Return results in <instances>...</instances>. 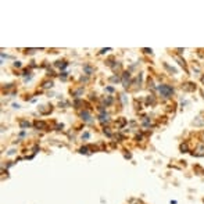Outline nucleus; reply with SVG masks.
Wrapping results in <instances>:
<instances>
[{
  "label": "nucleus",
  "mask_w": 204,
  "mask_h": 204,
  "mask_svg": "<svg viewBox=\"0 0 204 204\" xmlns=\"http://www.w3.org/2000/svg\"><path fill=\"white\" fill-rule=\"evenodd\" d=\"M158 92L163 97L168 99V97H171V96L174 95V88L172 86H169V85H161V86L158 88Z\"/></svg>",
  "instance_id": "1"
},
{
  "label": "nucleus",
  "mask_w": 204,
  "mask_h": 204,
  "mask_svg": "<svg viewBox=\"0 0 204 204\" xmlns=\"http://www.w3.org/2000/svg\"><path fill=\"white\" fill-rule=\"evenodd\" d=\"M81 117H82V120L85 122H89V124H92V122H93V120H92V115H90L89 111H82V113H81Z\"/></svg>",
  "instance_id": "2"
},
{
  "label": "nucleus",
  "mask_w": 204,
  "mask_h": 204,
  "mask_svg": "<svg viewBox=\"0 0 204 204\" xmlns=\"http://www.w3.org/2000/svg\"><path fill=\"white\" fill-rule=\"evenodd\" d=\"M122 83H124L125 88L129 85V72H125V74L122 75Z\"/></svg>",
  "instance_id": "3"
},
{
  "label": "nucleus",
  "mask_w": 204,
  "mask_h": 204,
  "mask_svg": "<svg viewBox=\"0 0 204 204\" xmlns=\"http://www.w3.org/2000/svg\"><path fill=\"white\" fill-rule=\"evenodd\" d=\"M35 127L38 128V129H39V128H40V129H45L46 124H45V122H42V121H36V122H35Z\"/></svg>",
  "instance_id": "4"
},
{
  "label": "nucleus",
  "mask_w": 204,
  "mask_h": 204,
  "mask_svg": "<svg viewBox=\"0 0 204 204\" xmlns=\"http://www.w3.org/2000/svg\"><path fill=\"white\" fill-rule=\"evenodd\" d=\"M194 154H196V156H204V146L200 145V146L197 147V153H194Z\"/></svg>",
  "instance_id": "5"
},
{
  "label": "nucleus",
  "mask_w": 204,
  "mask_h": 204,
  "mask_svg": "<svg viewBox=\"0 0 204 204\" xmlns=\"http://www.w3.org/2000/svg\"><path fill=\"white\" fill-rule=\"evenodd\" d=\"M100 121L104 124V122H109V114H102L100 115Z\"/></svg>",
  "instance_id": "6"
},
{
  "label": "nucleus",
  "mask_w": 204,
  "mask_h": 204,
  "mask_svg": "<svg viewBox=\"0 0 204 204\" xmlns=\"http://www.w3.org/2000/svg\"><path fill=\"white\" fill-rule=\"evenodd\" d=\"M79 153H81V154H88V153H89V147H86V146L82 147V149L79 150Z\"/></svg>",
  "instance_id": "7"
},
{
  "label": "nucleus",
  "mask_w": 204,
  "mask_h": 204,
  "mask_svg": "<svg viewBox=\"0 0 204 204\" xmlns=\"http://www.w3.org/2000/svg\"><path fill=\"white\" fill-rule=\"evenodd\" d=\"M185 90H194V86L192 83H186L185 85Z\"/></svg>",
  "instance_id": "8"
},
{
  "label": "nucleus",
  "mask_w": 204,
  "mask_h": 204,
  "mask_svg": "<svg viewBox=\"0 0 204 204\" xmlns=\"http://www.w3.org/2000/svg\"><path fill=\"white\" fill-rule=\"evenodd\" d=\"M83 70H85V71H86V72H88V75H90V74L93 72V70L90 68L89 65H85V67H83Z\"/></svg>",
  "instance_id": "9"
},
{
  "label": "nucleus",
  "mask_w": 204,
  "mask_h": 204,
  "mask_svg": "<svg viewBox=\"0 0 204 204\" xmlns=\"http://www.w3.org/2000/svg\"><path fill=\"white\" fill-rule=\"evenodd\" d=\"M164 67H165V68H167V70H169V71H171V72H174V74H175V72H176V70H175V68H172V67H169V65H168V64H164Z\"/></svg>",
  "instance_id": "10"
},
{
  "label": "nucleus",
  "mask_w": 204,
  "mask_h": 204,
  "mask_svg": "<svg viewBox=\"0 0 204 204\" xmlns=\"http://www.w3.org/2000/svg\"><path fill=\"white\" fill-rule=\"evenodd\" d=\"M176 60L179 61V64L182 65V67H186V64H185V60H182V58H179V57H176Z\"/></svg>",
  "instance_id": "11"
},
{
  "label": "nucleus",
  "mask_w": 204,
  "mask_h": 204,
  "mask_svg": "<svg viewBox=\"0 0 204 204\" xmlns=\"http://www.w3.org/2000/svg\"><path fill=\"white\" fill-rule=\"evenodd\" d=\"M51 86H53V82H51V81L50 82H46L45 85H43V88H51Z\"/></svg>",
  "instance_id": "12"
},
{
  "label": "nucleus",
  "mask_w": 204,
  "mask_h": 204,
  "mask_svg": "<svg viewBox=\"0 0 204 204\" xmlns=\"http://www.w3.org/2000/svg\"><path fill=\"white\" fill-rule=\"evenodd\" d=\"M180 150H182V151H187V145H182V146H180Z\"/></svg>",
  "instance_id": "13"
},
{
  "label": "nucleus",
  "mask_w": 204,
  "mask_h": 204,
  "mask_svg": "<svg viewBox=\"0 0 204 204\" xmlns=\"http://www.w3.org/2000/svg\"><path fill=\"white\" fill-rule=\"evenodd\" d=\"M21 127H22V128L29 127V122H21Z\"/></svg>",
  "instance_id": "14"
},
{
  "label": "nucleus",
  "mask_w": 204,
  "mask_h": 204,
  "mask_svg": "<svg viewBox=\"0 0 204 204\" xmlns=\"http://www.w3.org/2000/svg\"><path fill=\"white\" fill-rule=\"evenodd\" d=\"M82 138H85V139H88V138H89V133H88V132H86V133H83V135H82Z\"/></svg>",
  "instance_id": "15"
},
{
  "label": "nucleus",
  "mask_w": 204,
  "mask_h": 204,
  "mask_svg": "<svg viewBox=\"0 0 204 204\" xmlns=\"http://www.w3.org/2000/svg\"><path fill=\"white\" fill-rule=\"evenodd\" d=\"M143 51L145 53H151V49H143Z\"/></svg>",
  "instance_id": "16"
},
{
  "label": "nucleus",
  "mask_w": 204,
  "mask_h": 204,
  "mask_svg": "<svg viewBox=\"0 0 204 204\" xmlns=\"http://www.w3.org/2000/svg\"><path fill=\"white\" fill-rule=\"evenodd\" d=\"M201 81H203V82H204V77H203V78H201Z\"/></svg>",
  "instance_id": "17"
},
{
  "label": "nucleus",
  "mask_w": 204,
  "mask_h": 204,
  "mask_svg": "<svg viewBox=\"0 0 204 204\" xmlns=\"http://www.w3.org/2000/svg\"><path fill=\"white\" fill-rule=\"evenodd\" d=\"M203 140H204V135H203Z\"/></svg>",
  "instance_id": "18"
}]
</instances>
